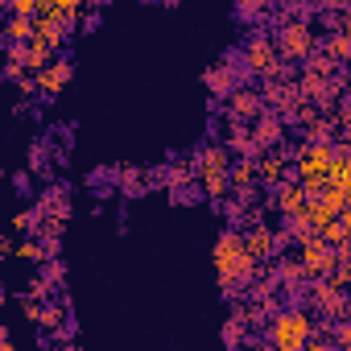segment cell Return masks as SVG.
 I'll use <instances>...</instances> for the list:
<instances>
[{
	"label": "cell",
	"mask_w": 351,
	"mask_h": 351,
	"mask_svg": "<svg viewBox=\"0 0 351 351\" xmlns=\"http://www.w3.org/2000/svg\"><path fill=\"white\" fill-rule=\"evenodd\" d=\"M261 269H265V261H256V256L248 252L244 232H232V228H228V232L215 240V273H219V289H223L228 302L240 298V293L261 277Z\"/></svg>",
	"instance_id": "cell-1"
},
{
	"label": "cell",
	"mask_w": 351,
	"mask_h": 351,
	"mask_svg": "<svg viewBox=\"0 0 351 351\" xmlns=\"http://www.w3.org/2000/svg\"><path fill=\"white\" fill-rule=\"evenodd\" d=\"M314 322H318V314L306 302L281 306L273 314V322H269V347H277V351H302L306 339H310V330H314Z\"/></svg>",
	"instance_id": "cell-2"
},
{
	"label": "cell",
	"mask_w": 351,
	"mask_h": 351,
	"mask_svg": "<svg viewBox=\"0 0 351 351\" xmlns=\"http://www.w3.org/2000/svg\"><path fill=\"white\" fill-rule=\"evenodd\" d=\"M273 38H277V46H281V54H285L289 62H298V66L318 50V25H314V21H302V17L281 21Z\"/></svg>",
	"instance_id": "cell-3"
},
{
	"label": "cell",
	"mask_w": 351,
	"mask_h": 351,
	"mask_svg": "<svg viewBox=\"0 0 351 351\" xmlns=\"http://www.w3.org/2000/svg\"><path fill=\"white\" fill-rule=\"evenodd\" d=\"M285 62H289V58L281 54L277 38H269V34H252V38L244 42V71H248V75L265 79V75H273V71L285 66Z\"/></svg>",
	"instance_id": "cell-4"
},
{
	"label": "cell",
	"mask_w": 351,
	"mask_h": 351,
	"mask_svg": "<svg viewBox=\"0 0 351 351\" xmlns=\"http://www.w3.org/2000/svg\"><path fill=\"white\" fill-rule=\"evenodd\" d=\"M265 112V91L261 87H248V83H240L228 99H223V116H232V120H256Z\"/></svg>",
	"instance_id": "cell-5"
},
{
	"label": "cell",
	"mask_w": 351,
	"mask_h": 351,
	"mask_svg": "<svg viewBox=\"0 0 351 351\" xmlns=\"http://www.w3.org/2000/svg\"><path fill=\"white\" fill-rule=\"evenodd\" d=\"M269 195H273V211H277L281 219H289V215H302V211H306V203H310L306 186L293 178V173H289V178H285L281 186H273Z\"/></svg>",
	"instance_id": "cell-6"
},
{
	"label": "cell",
	"mask_w": 351,
	"mask_h": 351,
	"mask_svg": "<svg viewBox=\"0 0 351 351\" xmlns=\"http://www.w3.org/2000/svg\"><path fill=\"white\" fill-rule=\"evenodd\" d=\"M285 132H289V124H285V116L273 112V108H265V112L252 120V141H256L261 153H265V149H277V145L285 141Z\"/></svg>",
	"instance_id": "cell-7"
},
{
	"label": "cell",
	"mask_w": 351,
	"mask_h": 351,
	"mask_svg": "<svg viewBox=\"0 0 351 351\" xmlns=\"http://www.w3.org/2000/svg\"><path fill=\"white\" fill-rule=\"evenodd\" d=\"M256 186H261V165H256V157L240 153L232 161V191L244 195V199H256Z\"/></svg>",
	"instance_id": "cell-8"
},
{
	"label": "cell",
	"mask_w": 351,
	"mask_h": 351,
	"mask_svg": "<svg viewBox=\"0 0 351 351\" xmlns=\"http://www.w3.org/2000/svg\"><path fill=\"white\" fill-rule=\"evenodd\" d=\"M203 83H207V91H211V99H228L236 87H240V75H236V62H215V66H207V75H203Z\"/></svg>",
	"instance_id": "cell-9"
},
{
	"label": "cell",
	"mask_w": 351,
	"mask_h": 351,
	"mask_svg": "<svg viewBox=\"0 0 351 351\" xmlns=\"http://www.w3.org/2000/svg\"><path fill=\"white\" fill-rule=\"evenodd\" d=\"M244 244H248V252H252L256 261H273V256L281 252V248H277V228H269L265 219L244 228Z\"/></svg>",
	"instance_id": "cell-10"
},
{
	"label": "cell",
	"mask_w": 351,
	"mask_h": 351,
	"mask_svg": "<svg viewBox=\"0 0 351 351\" xmlns=\"http://www.w3.org/2000/svg\"><path fill=\"white\" fill-rule=\"evenodd\" d=\"M71 75H75V66H71L66 58H58V54H54V58L38 71V91H42V95H58V91L71 83Z\"/></svg>",
	"instance_id": "cell-11"
},
{
	"label": "cell",
	"mask_w": 351,
	"mask_h": 351,
	"mask_svg": "<svg viewBox=\"0 0 351 351\" xmlns=\"http://www.w3.org/2000/svg\"><path fill=\"white\" fill-rule=\"evenodd\" d=\"M116 186H120L124 195H145V191H153L149 169H136V165H116Z\"/></svg>",
	"instance_id": "cell-12"
},
{
	"label": "cell",
	"mask_w": 351,
	"mask_h": 351,
	"mask_svg": "<svg viewBox=\"0 0 351 351\" xmlns=\"http://www.w3.org/2000/svg\"><path fill=\"white\" fill-rule=\"evenodd\" d=\"M38 207H42V215H58V219H66L71 215V195H66V186H46L42 195H38Z\"/></svg>",
	"instance_id": "cell-13"
},
{
	"label": "cell",
	"mask_w": 351,
	"mask_h": 351,
	"mask_svg": "<svg viewBox=\"0 0 351 351\" xmlns=\"http://www.w3.org/2000/svg\"><path fill=\"white\" fill-rule=\"evenodd\" d=\"M34 29H38V17L9 13V21H5V38L9 42H34Z\"/></svg>",
	"instance_id": "cell-14"
},
{
	"label": "cell",
	"mask_w": 351,
	"mask_h": 351,
	"mask_svg": "<svg viewBox=\"0 0 351 351\" xmlns=\"http://www.w3.org/2000/svg\"><path fill=\"white\" fill-rule=\"evenodd\" d=\"M318 50H326L339 66H351V38H347V34H326V38L318 42Z\"/></svg>",
	"instance_id": "cell-15"
},
{
	"label": "cell",
	"mask_w": 351,
	"mask_h": 351,
	"mask_svg": "<svg viewBox=\"0 0 351 351\" xmlns=\"http://www.w3.org/2000/svg\"><path fill=\"white\" fill-rule=\"evenodd\" d=\"M236 17L240 21H265V17H273V0H236Z\"/></svg>",
	"instance_id": "cell-16"
},
{
	"label": "cell",
	"mask_w": 351,
	"mask_h": 351,
	"mask_svg": "<svg viewBox=\"0 0 351 351\" xmlns=\"http://www.w3.org/2000/svg\"><path fill=\"white\" fill-rule=\"evenodd\" d=\"M71 322V314H66V302H46V310H42V330H62Z\"/></svg>",
	"instance_id": "cell-17"
},
{
	"label": "cell",
	"mask_w": 351,
	"mask_h": 351,
	"mask_svg": "<svg viewBox=\"0 0 351 351\" xmlns=\"http://www.w3.org/2000/svg\"><path fill=\"white\" fill-rule=\"evenodd\" d=\"M34 173H46L50 169V145H29V161H25Z\"/></svg>",
	"instance_id": "cell-18"
},
{
	"label": "cell",
	"mask_w": 351,
	"mask_h": 351,
	"mask_svg": "<svg viewBox=\"0 0 351 351\" xmlns=\"http://www.w3.org/2000/svg\"><path fill=\"white\" fill-rule=\"evenodd\" d=\"M112 178H116V169H95L91 178H87V186H91L95 195H112Z\"/></svg>",
	"instance_id": "cell-19"
},
{
	"label": "cell",
	"mask_w": 351,
	"mask_h": 351,
	"mask_svg": "<svg viewBox=\"0 0 351 351\" xmlns=\"http://www.w3.org/2000/svg\"><path fill=\"white\" fill-rule=\"evenodd\" d=\"M42 273H46V281H50L54 289H58V285L66 281V265H62L58 256H54V261H46V265H42Z\"/></svg>",
	"instance_id": "cell-20"
},
{
	"label": "cell",
	"mask_w": 351,
	"mask_h": 351,
	"mask_svg": "<svg viewBox=\"0 0 351 351\" xmlns=\"http://www.w3.org/2000/svg\"><path fill=\"white\" fill-rule=\"evenodd\" d=\"M335 347H351V318L335 322Z\"/></svg>",
	"instance_id": "cell-21"
},
{
	"label": "cell",
	"mask_w": 351,
	"mask_h": 351,
	"mask_svg": "<svg viewBox=\"0 0 351 351\" xmlns=\"http://www.w3.org/2000/svg\"><path fill=\"white\" fill-rule=\"evenodd\" d=\"M87 5H91V9H99V5H108V0H87Z\"/></svg>",
	"instance_id": "cell-22"
}]
</instances>
